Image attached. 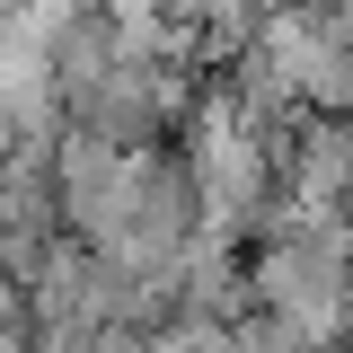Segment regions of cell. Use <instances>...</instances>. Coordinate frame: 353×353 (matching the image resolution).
Here are the masks:
<instances>
[{"label":"cell","instance_id":"7a4b0ae2","mask_svg":"<svg viewBox=\"0 0 353 353\" xmlns=\"http://www.w3.org/2000/svg\"><path fill=\"white\" fill-rule=\"evenodd\" d=\"M274 159L292 203L318 221H353V106H301L274 132Z\"/></svg>","mask_w":353,"mask_h":353},{"label":"cell","instance_id":"3957f363","mask_svg":"<svg viewBox=\"0 0 353 353\" xmlns=\"http://www.w3.org/2000/svg\"><path fill=\"white\" fill-rule=\"evenodd\" d=\"M0 176H9V150H0Z\"/></svg>","mask_w":353,"mask_h":353},{"label":"cell","instance_id":"6da1fadb","mask_svg":"<svg viewBox=\"0 0 353 353\" xmlns=\"http://www.w3.org/2000/svg\"><path fill=\"white\" fill-rule=\"evenodd\" d=\"M248 265H256V309L292 318L301 336L336 345L353 327V239H345V221L301 212L283 239H265Z\"/></svg>","mask_w":353,"mask_h":353}]
</instances>
